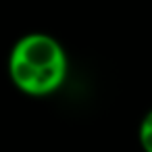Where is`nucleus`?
<instances>
[{
  "instance_id": "2",
  "label": "nucleus",
  "mask_w": 152,
  "mask_h": 152,
  "mask_svg": "<svg viewBox=\"0 0 152 152\" xmlns=\"http://www.w3.org/2000/svg\"><path fill=\"white\" fill-rule=\"evenodd\" d=\"M137 144L142 152H152V108H148L137 125Z\"/></svg>"
},
{
  "instance_id": "1",
  "label": "nucleus",
  "mask_w": 152,
  "mask_h": 152,
  "mask_svg": "<svg viewBox=\"0 0 152 152\" xmlns=\"http://www.w3.org/2000/svg\"><path fill=\"white\" fill-rule=\"evenodd\" d=\"M7 73L13 88L23 96H54L69 79L67 48L46 31H27L9 50Z\"/></svg>"
}]
</instances>
